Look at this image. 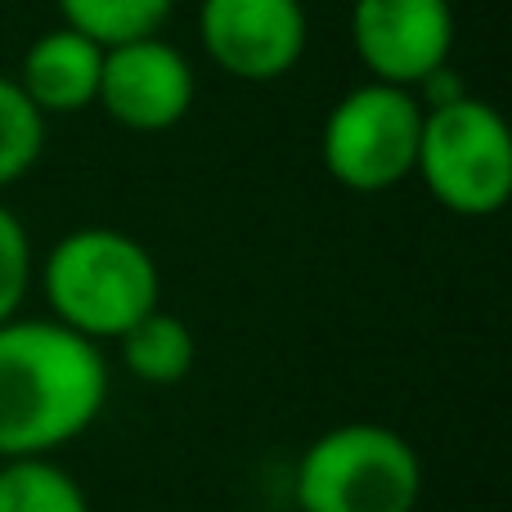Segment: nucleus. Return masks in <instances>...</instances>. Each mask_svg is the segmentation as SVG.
<instances>
[{
    "instance_id": "f257e3e1",
    "label": "nucleus",
    "mask_w": 512,
    "mask_h": 512,
    "mask_svg": "<svg viewBox=\"0 0 512 512\" xmlns=\"http://www.w3.org/2000/svg\"><path fill=\"white\" fill-rule=\"evenodd\" d=\"M108 400L99 342L54 319L0 324V463L50 459L95 427Z\"/></svg>"
},
{
    "instance_id": "f03ea898",
    "label": "nucleus",
    "mask_w": 512,
    "mask_h": 512,
    "mask_svg": "<svg viewBox=\"0 0 512 512\" xmlns=\"http://www.w3.org/2000/svg\"><path fill=\"white\" fill-rule=\"evenodd\" d=\"M41 288L54 324L90 342H117L131 324L158 310L162 274L140 239L108 225H86L45 252Z\"/></svg>"
},
{
    "instance_id": "7ed1b4c3",
    "label": "nucleus",
    "mask_w": 512,
    "mask_h": 512,
    "mask_svg": "<svg viewBox=\"0 0 512 512\" xmlns=\"http://www.w3.org/2000/svg\"><path fill=\"white\" fill-rule=\"evenodd\" d=\"M292 490L301 512H414L423 463L396 427L342 423L306 445Z\"/></svg>"
},
{
    "instance_id": "20e7f679",
    "label": "nucleus",
    "mask_w": 512,
    "mask_h": 512,
    "mask_svg": "<svg viewBox=\"0 0 512 512\" xmlns=\"http://www.w3.org/2000/svg\"><path fill=\"white\" fill-rule=\"evenodd\" d=\"M414 176L454 216H495L512 198V135L495 104L463 95L423 108Z\"/></svg>"
},
{
    "instance_id": "39448f33",
    "label": "nucleus",
    "mask_w": 512,
    "mask_h": 512,
    "mask_svg": "<svg viewBox=\"0 0 512 512\" xmlns=\"http://www.w3.org/2000/svg\"><path fill=\"white\" fill-rule=\"evenodd\" d=\"M418 135H423V104L414 90L364 81L328 108L319 158L328 176L351 194H391L414 176Z\"/></svg>"
},
{
    "instance_id": "423d86ee",
    "label": "nucleus",
    "mask_w": 512,
    "mask_h": 512,
    "mask_svg": "<svg viewBox=\"0 0 512 512\" xmlns=\"http://www.w3.org/2000/svg\"><path fill=\"white\" fill-rule=\"evenodd\" d=\"M198 41L225 77L265 86L301 63L310 18L301 0H198Z\"/></svg>"
},
{
    "instance_id": "0eeeda50",
    "label": "nucleus",
    "mask_w": 512,
    "mask_h": 512,
    "mask_svg": "<svg viewBox=\"0 0 512 512\" xmlns=\"http://www.w3.org/2000/svg\"><path fill=\"white\" fill-rule=\"evenodd\" d=\"M346 27L369 81H387V86L414 90L454 54L450 0H355Z\"/></svg>"
},
{
    "instance_id": "6e6552de",
    "label": "nucleus",
    "mask_w": 512,
    "mask_h": 512,
    "mask_svg": "<svg viewBox=\"0 0 512 512\" xmlns=\"http://www.w3.org/2000/svg\"><path fill=\"white\" fill-rule=\"evenodd\" d=\"M194 95H198L194 63L185 59V50H176L162 36H144V41H126L104 50L95 104L126 131L135 135L171 131V126H180L189 117Z\"/></svg>"
},
{
    "instance_id": "1a4fd4ad",
    "label": "nucleus",
    "mask_w": 512,
    "mask_h": 512,
    "mask_svg": "<svg viewBox=\"0 0 512 512\" xmlns=\"http://www.w3.org/2000/svg\"><path fill=\"white\" fill-rule=\"evenodd\" d=\"M99 68H104V45L72 27H50L32 36L18 63V90L32 99L41 117L50 113H81L99 95Z\"/></svg>"
},
{
    "instance_id": "9d476101",
    "label": "nucleus",
    "mask_w": 512,
    "mask_h": 512,
    "mask_svg": "<svg viewBox=\"0 0 512 512\" xmlns=\"http://www.w3.org/2000/svg\"><path fill=\"white\" fill-rule=\"evenodd\" d=\"M117 346H122V364L131 378L149 382V387H171V382L189 378V369H194V333H189V324L180 315H171V310H149V315L140 319V324H131L122 337H117Z\"/></svg>"
},
{
    "instance_id": "9b49d317",
    "label": "nucleus",
    "mask_w": 512,
    "mask_h": 512,
    "mask_svg": "<svg viewBox=\"0 0 512 512\" xmlns=\"http://www.w3.org/2000/svg\"><path fill=\"white\" fill-rule=\"evenodd\" d=\"M54 5L63 14V27L113 50V45L126 41L162 36L176 0H54Z\"/></svg>"
},
{
    "instance_id": "f8f14e48",
    "label": "nucleus",
    "mask_w": 512,
    "mask_h": 512,
    "mask_svg": "<svg viewBox=\"0 0 512 512\" xmlns=\"http://www.w3.org/2000/svg\"><path fill=\"white\" fill-rule=\"evenodd\" d=\"M0 512H90V499L81 481L54 459H5Z\"/></svg>"
},
{
    "instance_id": "ddd939ff",
    "label": "nucleus",
    "mask_w": 512,
    "mask_h": 512,
    "mask_svg": "<svg viewBox=\"0 0 512 512\" xmlns=\"http://www.w3.org/2000/svg\"><path fill=\"white\" fill-rule=\"evenodd\" d=\"M45 153V117L32 99L18 90V81L0 77V194L27 176Z\"/></svg>"
},
{
    "instance_id": "4468645a",
    "label": "nucleus",
    "mask_w": 512,
    "mask_h": 512,
    "mask_svg": "<svg viewBox=\"0 0 512 512\" xmlns=\"http://www.w3.org/2000/svg\"><path fill=\"white\" fill-rule=\"evenodd\" d=\"M32 288V234L14 207L0 203V324L18 315Z\"/></svg>"
}]
</instances>
